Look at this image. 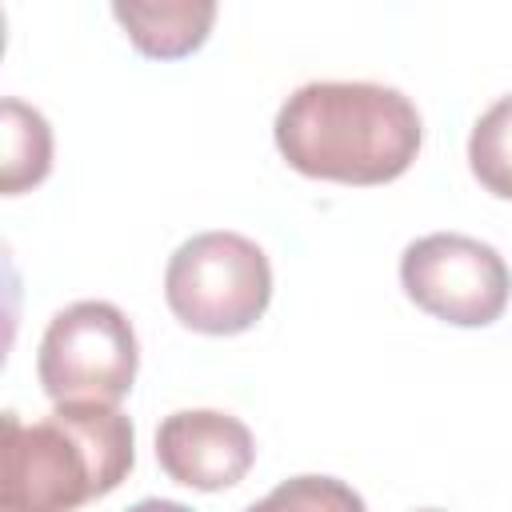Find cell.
<instances>
[{"instance_id": "obj_1", "label": "cell", "mask_w": 512, "mask_h": 512, "mask_svg": "<svg viewBox=\"0 0 512 512\" xmlns=\"http://www.w3.org/2000/svg\"><path fill=\"white\" fill-rule=\"evenodd\" d=\"M272 136L300 176L368 188L412 168L424 124L400 88L372 80H312L280 104Z\"/></svg>"}, {"instance_id": "obj_2", "label": "cell", "mask_w": 512, "mask_h": 512, "mask_svg": "<svg viewBox=\"0 0 512 512\" xmlns=\"http://www.w3.org/2000/svg\"><path fill=\"white\" fill-rule=\"evenodd\" d=\"M0 424V512H76L136 464V432L116 404H56L32 424L4 412Z\"/></svg>"}, {"instance_id": "obj_3", "label": "cell", "mask_w": 512, "mask_h": 512, "mask_svg": "<svg viewBox=\"0 0 512 512\" xmlns=\"http://www.w3.org/2000/svg\"><path fill=\"white\" fill-rule=\"evenodd\" d=\"M172 316L204 336L248 332L272 300V264L240 232H200L184 240L164 268Z\"/></svg>"}, {"instance_id": "obj_4", "label": "cell", "mask_w": 512, "mask_h": 512, "mask_svg": "<svg viewBox=\"0 0 512 512\" xmlns=\"http://www.w3.org/2000/svg\"><path fill=\"white\" fill-rule=\"evenodd\" d=\"M140 368L132 320L108 300H76L60 308L36 352L40 388L56 404H120Z\"/></svg>"}, {"instance_id": "obj_5", "label": "cell", "mask_w": 512, "mask_h": 512, "mask_svg": "<svg viewBox=\"0 0 512 512\" xmlns=\"http://www.w3.org/2000/svg\"><path fill=\"white\" fill-rule=\"evenodd\" d=\"M404 296L456 328H484L504 316L512 296V272L504 256L464 232H432L404 248L400 256Z\"/></svg>"}, {"instance_id": "obj_6", "label": "cell", "mask_w": 512, "mask_h": 512, "mask_svg": "<svg viewBox=\"0 0 512 512\" xmlns=\"http://www.w3.org/2000/svg\"><path fill=\"white\" fill-rule=\"evenodd\" d=\"M156 460L168 480L196 492H220L248 476L256 464V440L248 424L228 412L184 408L156 428Z\"/></svg>"}, {"instance_id": "obj_7", "label": "cell", "mask_w": 512, "mask_h": 512, "mask_svg": "<svg viewBox=\"0 0 512 512\" xmlns=\"http://www.w3.org/2000/svg\"><path fill=\"white\" fill-rule=\"evenodd\" d=\"M112 16L136 44V52L152 60H180L192 56L216 20L212 0H116Z\"/></svg>"}, {"instance_id": "obj_8", "label": "cell", "mask_w": 512, "mask_h": 512, "mask_svg": "<svg viewBox=\"0 0 512 512\" xmlns=\"http://www.w3.org/2000/svg\"><path fill=\"white\" fill-rule=\"evenodd\" d=\"M0 128H4L0 192L20 196L52 172V128L36 108H28L16 96H8L0 104Z\"/></svg>"}, {"instance_id": "obj_9", "label": "cell", "mask_w": 512, "mask_h": 512, "mask_svg": "<svg viewBox=\"0 0 512 512\" xmlns=\"http://www.w3.org/2000/svg\"><path fill=\"white\" fill-rule=\"evenodd\" d=\"M468 168L484 192L512 200V92L500 96L468 136Z\"/></svg>"}, {"instance_id": "obj_10", "label": "cell", "mask_w": 512, "mask_h": 512, "mask_svg": "<svg viewBox=\"0 0 512 512\" xmlns=\"http://www.w3.org/2000/svg\"><path fill=\"white\" fill-rule=\"evenodd\" d=\"M244 512H368L364 496L336 476H292L280 480L264 500Z\"/></svg>"}, {"instance_id": "obj_11", "label": "cell", "mask_w": 512, "mask_h": 512, "mask_svg": "<svg viewBox=\"0 0 512 512\" xmlns=\"http://www.w3.org/2000/svg\"><path fill=\"white\" fill-rule=\"evenodd\" d=\"M124 512H192V508L180 504V500H140V504L124 508Z\"/></svg>"}, {"instance_id": "obj_12", "label": "cell", "mask_w": 512, "mask_h": 512, "mask_svg": "<svg viewBox=\"0 0 512 512\" xmlns=\"http://www.w3.org/2000/svg\"><path fill=\"white\" fill-rule=\"evenodd\" d=\"M420 512H440V508H420Z\"/></svg>"}]
</instances>
